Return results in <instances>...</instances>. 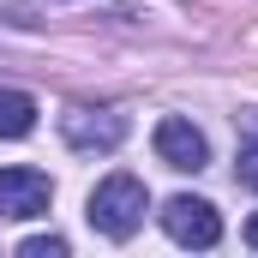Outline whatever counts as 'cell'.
Instances as JSON below:
<instances>
[{
  "instance_id": "obj_1",
  "label": "cell",
  "mask_w": 258,
  "mask_h": 258,
  "mask_svg": "<svg viewBox=\"0 0 258 258\" xmlns=\"http://www.w3.org/2000/svg\"><path fill=\"white\" fill-rule=\"evenodd\" d=\"M144 204H150V192H144L138 174H108V180H96V192H90V204H84V216H90L96 234L126 240V234H138V222H144Z\"/></svg>"
},
{
  "instance_id": "obj_2",
  "label": "cell",
  "mask_w": 258,
  "mask_h": 258,
  "mask_svg": "<svg viewBox=\"0 0 258 258\" xmlns=\"http://www.w3.org/2000/svg\"><path fill=\"white\" fill-rule=\"evenodd\" d=\"M60 138L72 150H84V156H90V150L108 156V150H120V138H126V114H120V108H84V102H78V108L60 114Z\"/></svg>"
},
{
  "instance_id": "obj_3",
  "label": "cell",
  "mask_w": 258,
  "mask_h": 258,
  "mask_svg": "<svg viewBox=\"0 0 258 258\" xmlns=\"http://www.w3.org/2000/svg\"><path fill=\"white\" fill-rule=\"evenodd\" d=\"M162 228H168L174 246H216V240H222L216 204H210V198H186V192L162 204Z\"/></svg>"
},
{
  "instance_id": "obj_4",
  "label": "cell",
  "mask_w": 258,
  "mask_h": 258,
  "mask_svg": "<svg viewBox=\"0 0 258 258\" xmlns=\"http://www.w3.org/2000/svg\"><path fill=\"white\" fill-rule=\"evenodd\" d=\"M48 198H54V180H48L42 168H0V216H6V222L42 216Z\"/></svg>"
},
{
  "instance_id": "obj_5",
  "label": "cell",
  "mask_w": 258,
  "mask_h": 258,
  "mask_svg": "<svg viewBox=\"0 0 258 258\" xmlns=\"http://www.w3.org/2000/svg\"><path fill=\"white\" fill-rule=\"evenodd\" d=\"M156 156H162L168 168H180V174H198V168L210 162V144H204V132H198L192 120L168 114V120H156Z\"/></svg>"
},
{
  "instance_id": "obj_6",
  "label": "cell",
  "mask_w": 258,
  "mask_h": 258,
  "mask_svg": "<svg viewBox=\"0 0 258 258\" xmlns=\"http://www.w3.org/2000/svg\"><path fill=\"white\" fill-rule=\"evenodd\" d=\"M36 132V96L0 90V138H30Z\"/></svg>"
},
{
  "instance_id": "obj_7",
  "label": "cell",
  "mask_w": 258,
  "mask_h": 258,
  "mask_svg": "<svg viewBox=\"0 0 258 258\" xmlns=\"http://www.w3.org/2000/svg\"><path fill=\"white\" fill-rule=\"evenodd\" d=\"M18 258H66V240L60 234H30V240L18 246Z\"/></svg>"
},
{
  "instance_id": "obj_8",
  "label": "cell",
  "mask_w": 258,
  "mask_h": 258,
  "mask_svg": "<svg viewBox=\"0 0 258 258\" xmlns=\"http://www.w3.org/2000/svg\"><path fill=\"white\" fill-rule=\"evenodd\" d=\"M234 174H240V186H252V192H258V144H252V150H240V168H234Z\"/></svg>"
},
{
  "instance_id": "obj_9",
  "label": "cell",
  "mask_w": 258,
  "mask_h": 258,
  "mask_svg": "<svg viewBox=\"0 0 258 258\" xmlns=\"http://www.w3.org/2000/svg\"><path fill=\"white\" fill-rule=\"evenodd\" d=\"M246 246H258V216H252V222H246Z\"/></svg>"
}]
</instances>
